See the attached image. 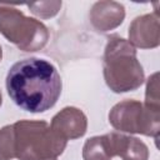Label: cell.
Wrapping results in <instances>:
<instances>
[{
    "instance_id": "1",
    "label": "cell",
    "mask_w": 160,
    "mask_h": 160,
    "mask_svg": "<svg viewBox=\"0 0 160 160\" xmlns=\"http://www.w3.org/2000/svg\"><path fill=\"white\" fill-rule=\"evenodd\" d=\"M62 81L48 60L29 58L15 62L6 75V90L20 109L38 114L50 110L61 95Z\"/></svg>"
},
{
    "instance_id": "2",
    "label": "cell",
    "mask_w": 160,
    "mask_h": 160,
    "mask_svg": "<svg viewBox=\"0 0 160 160\" xmlns=\"http://www.w3.org/2000/svg\"><path fill=\"white\" fill-rule=\"evenodd\" d=\"M102 72L108 88L116 92L138 90L145 80L144 69L138 60L136 49L124 38L109 36L104 50Z\"/></svg>"
},
{
    "instance_id": "3",
    "label": "cell",
    "mask_w": 160,
    "mask_h": 160,
    "mask_svg": "<svg viewBox=\"0 0 160 160\" xmlns=\"http://www.w3.org/2000/svg\"><path fill=\"white\" fill-rule=\"evenodd\" d=\"M14 126L15 158L19 160H50L61 155L68 140L44 120H19Z\"/></svg>"
},
{
    "instance_id": "4",
    "label": "cell",
    "mask_w": 160,
    "mask_h": 160,
    "mask_svg": "<svg viewBox=\"0 0 160 160\" xmlns=\"http://www.w3.org/2000/svg\"><path fill=\"white\" fill-rule=\"evenodd\" d=\"M0 32L18 49L34 52L41 50L49 40V30L40 21L26 16L21 10L0 5Z\"/></svg>"
},
{
    "instance_id": "5",
    "label": "cell",
    "mask_w": 160,
    "mask_h": 160,
    "mask_svg": "<svg viewBox=\"0 0 160 160\" xmlns=\"http://www.w3.org/2000/svg\"><path fill=\"white\" fill-rule=\"evenodd\" d=\"M109 122L120 132L141 134L158 139L160 131V110L148 108L138 100H124L111 108Z\"/></svg>"
},
{
    "instance_id": "6",
    "label": "cell",
    "mask_w": 160,
    "mask_h": 160,
    "mask_svg": "<svg viewBox=\"0 0 160 160\" xmlns=\"http://www.w3.org/2000/svg\"><path fill=\"white\" fill-rule=\"evenodd\" d=\"M129 42L134 48L155 49L160 45V24L158 11L135 18L129 26Z\"/></svg>"
},
{
    "instance_id": "7",
    "label": "cell",
    "mask_w": 160,
    "mask_h": 160,
    "mask_svg": "<svg viewBox=\"0 0 160 160\" xmlns=\"http://www.w3.org/2000/svg\"><path fill=\"white\" fill-rule=\"evenodd\" d=\"M50 126L65 140H75L85 135L88 118L80 109L66 106L52 116Z\"/></svg>"
},
{
    "instance_id": "8",
    "label": "cell",
    "mask_w": 160,
    "mask_h": 160,
    "mask_svg": "<svg viewBox=\"0 0 160 160\" xmlns=\"http://www.w3.org/2000/svg\"><path fill=\"white\" fill-rule=\"evenodd\" d=\"M125 19V8L118 1H96L89 11V20L94 29L108 32L119 28Z\"/></svg>"
},
{
    "instance_id": "9",
    "label": "cell",
    "mask_w": 160,
    "mask_h": 160,
    "mask_svg": "<svg viewBox=\"0 0 160 160\" xmlns=\"http://www.w3.org/2000/svg\"><path fill=\"white\" fill-rule=\"evenodd\" d=\"M112 142V150L115 156H120L122 160H148L149 148L138 138L124 135L121 132H109Z\"/></svg>"
},
{
    "instance_id": "10",
    "label": "cell",
    "mask_w": 160,
    "mask_h": 160,
    "mask_svg": "<svg viewBox=\"0 0 160 160\" xmlns=\"http://www.w3.org/2000/svg\"><path fill=\"white\" fill-rule=\"evenodd\" d=\"M110 134L98 135L88 139L82 148L84 160H111L114 158Z\"/></svg>"
},
{
    "instance_id": "11",
    "label": "cell",
    "mask_w": 160,
    "mask_h": 160,
    "mask_svg": "<svg viewBox=\"0 0 160 160\" xmlns=\"http://www.w3.org/2000/svg\"><path fill=\"white\" fill-rule=\"evenodd\" d=\"M15 158V132L12 125H5L0 129V160H11Z\"/></svg>"
},
{
    "instance_id": "12",
    "label": "cell",
    "mask_w": 160,
    "mask_h": 160,
    "mask_svg": "<svg viewBox=\"0 0 160 160\" xmlns=\"http://www.w3.org/2000/svg\"><path fill=\"white\" fill-rule=\"evenodd\" d=\"M148 108L160 110V95H159V72H154L149 76L145 89V102Z\"/></svg>"
},
{
    "instance_id": "13",
    "label": "cell",
    "mask_w": 160,
    "mask_h": 160,
    "mask_svg": "<svg viewBox=\"0 0 160 160\" xmlns=\"http://www.w3.org/2000/svg\"><path fill=\"white\" fill-rule=\"evenodd\" d=\"M28 8L35 16L40 19H50L59 12L61 1H38L29 4Z\"/></svg>"
},
{
    "instance_id": "14",
    "label": "cell",
    "mask_w": 160,
    "mask_h": 160,
    "mask_svg": "<svg viewBox=\"0 0 160 160\" xmlns=\"http://www.w3.org/2000/svg\"><path fill=\"white\" fill-rule=\"evenodd\" d=\"M2 59V49H1V45H0V61Z\"/></svg>"
},
{
    "instance_id": "15",
    "label": "cell",
    "mask_w": 160,
    "mask_h": 160,
    "mask_svg": "<svg viewBox=\"0 0 160 160\" xmlns=\"http://www.w3.org/2000/svg\"><path fill=\"white\" fill-rule=\"evenodd\" d=\"M1 104H2V96H1V91H0V106H1Z\"/></svg>"
},
{
    "instance_id": "16",
    "label": "cell",
    "mask_w": 160,
    "mask_h": 160,
    "mask_svg": "<svg viewBox=\"0 0 160 160\" xmlns=\"http://www.w3.org/2000/svg\"><path fill=\"white\" fill-rule=\"evenodd\" d=\"M50 160H58V158H56V159H50Z\"/></svg>"
}]
</instances>
